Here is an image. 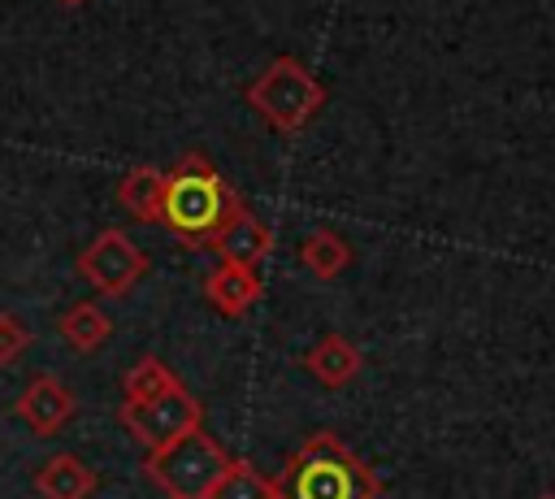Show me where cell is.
Returning <instances> with one entry per match:
<instances>
[{"label":"cell","mask_w":555,"mask_h":499,"mask_svg":"<svg viewBox=\"0 0 555 499\" xmlns=\"http://www.w3.org/2000/svg\"><path fill=\"white\" fill-rule=\"evenodd\" d=\"M117 421L147 451H165V447H173L178 438H186L191 430L204 425V404L186 386H173V391L152 395L143 404H121L117 408Z\"/></svg>","instance_id":"obj_5"},{"label":"cell","mask_w":555,"mask_h":499,"mask_svg":"<svg viewBox=\"0 0 555 499\" xmlns=\"http://www.w3.org/2000/svg\"><path fill=\"white\" fill-rule=\"evenodd\" d=\"M304 369H308L321 386L338 391V386L356 382V373L364 369V356H360V347H356L347 334H321V338L308 347Z\"/></svg>","instance_id":"obj_9"},{"label":"cell","mask_w":555,"mask_h":499,"mask_svg":"<svg viewBox=\"0 0 555 499\" xmlns=\"http://www.w3.org/2000/svg\"><path fill=\"white\" fill-rule=\"evenodd\" d=\"M173 386H182V378H178L160 356H139V360L126 369V378H121V404H143V399L165 395V391H173Z\"/></svg>","instance_id":"obj_15"},{"label":"cell","mask_w":555,"mask_h":499,"mask_svg":"<svg viewBox=\"0 0 555 499\" xmlns=\"http://www.w3.org/2000/svg\"><path fill=\"white\" fill-rule=\"evenodd\" d=\"M78 273L100 291V295H126L143 273H147V256L130 243L126 230H100L82 252H78Z\"/></svg>","instance_id":"obj_6"},{"label":"cell","mask_w":555,"mask_h":499,"mask_svg":"<svg viewBox=\"0 0 555 499\" xmlns=\"http://www.w3.org/2000/svg\"><path fill=\"white\" fill-rule=\"evenodd\" d=\"M234 456H225V447L217 438H208V430H191L186 438H178L165 451H147L143 473L169 495V499H208L217 490V482L225 477Z\"/></svg>","instance_id":"obj_4"},{"label":"cell","mask_w":555,"mask_h":499,"mask_svg":"<svg viewBox=\"0 0 555 499\" xmlns=\"http://www.w3.org/2000/svg\"><path fill=\"white\" fill-rule=\"evenodd\" d=\"M273 252V230L247 208V213H238L234 221H230V230L217 239V256L225 260V265H247V269H256V260H264Z\"/></svg>","instance_id":"obj_11"},{"label":"cell","mask_w":555,"mask_h":499,"mask_svg":"<svg viewBox=\"0 0 555 499\" xmlns=\"http://www.w3.org/2000/svg\"><path fill=\"white\" fill-rule=\"evenodd\" d=\"M278 499H377L382 477L330 430H312L273 477Z\"/></svg>","instance_id":"obj_2"},{"label":"cell","mask_w":555,"mask_h":499,"mask_svg":"<svg viewBox=\"0 0 555 499\" xmlns=\"http://www.w3.org/2000/svg\"><path fill=\"white\" fill-rule=\"evenodd\" d=\"M208 499H278V495H273V482L264 473H256L251 460H230L225 477L217 482V490Z\"/></svg>","instance_id":"obj_16"},{"label":"cell","mask_w":555,"mask_h":499,"mask_svg":"<svg viewBox=\"0 0 555 499\" xmlns=\"http://www.w3.org/2000/svg\"><path fill=\"white\" fill-rule=\"evenodd\" d=\"M13 412H17V421H26L35 434H56L61 425L74 421L78 399H74L52 373H35V378L22 386V395L13 399Z\"/></svg>","instance_id":"obj_7"},{"label":"cell","mask_w":555,"mask_h":499,"mask_svg":"<svg viewBox=\"0 0 555 499\" xmlns=\"http://www.w3.org/2000/svg\"><path fill=\"white\" fill-rule=\"evenodd\" d=\"M260 295H264V282H260V273L247 269V265H225V260H221V265L204 278V299H208L221 317H243Z\"/></svg>","instance_id":"obj_8"},{"label":"cell","mask_w":555,"mask_h":499,"mask_svg":"<svg viewBox=\"0 0 555 499\" xmlns=\"http://www.w3.org/2000/svg\"><path fill=\"white\" fill-rule=\"evenodd\" d=\"M538 499H555V495H538Z\"/></svg>","instance_id":"obj_19"},{"label":"cell","mask_w":555,"mask_h":499,"mask_svg":"<svg viewBox=\"0 0 555 499\" xmlns=\"http://www.w3.org/2000/svg\"><path fill=\"white\" fill-rule=\"evenodd\" d=\"M247 213L234 182L212 165L204 152H186L165 169V208L160 226L182 247H217V239L230 230V221Z\"/></svg>","instance_id":"obj_1"},{"label":"cell","mask_w":555,"mask_h":499,"mask_svg":"<svg viewBox=\"0 0 555 499\" xmlns=\"http://www.w3.org/2000/svg\"><path fill=\"white\" fill-rule=\"evenodd\" d=\"M56 4H65V9H78V4H87V0H56Z\"/></svg>","instance_id":"obj_18"},{"label":"cell","mask_w":555,"mask_h":499,"mask_svg":"<svg viewBox=\"0 0 555 499\" xmlns=\"http://www.w3.org/2000/svg\"><path fill=\"white\" fill-rule=\"evenodd\" d=\"M30 338H35L30 325H26L17 312H4V308H0V369L13 364V360L30 347Z\"/></svg>","instance_id":"obj_17"},{"label":"cell","mask_w":555,"mask_h":499,"mask_svg":"<svg viewBox=\"0 0 555 499\" xmlns=\"http://www.w3.org/2000/svg\"><path fill=\"white\" fill-rule=\"evenodd\" d=\"M56 334H61V343H65L69 351L91 356L95 347H104V343H108V334H113V317H108L100 304L82 299V304H74V308L56 321Z\"/></svg>","instance_id":"obj_13"},{"label":"cell","mask_w":555,"mask_h":499,"mask_svg":"<svg viewBox=\"0 0 555 499\" xmlns=\"http://www.w3.org/2000/svg\"><path fill=\"white\" fill-rule=\"evenodd\" d=\"M299 265H304L312 278L330 282V278H338V273L351 265V243H347L338 230H312V234L299 243Z\"/></svg>","instance_id":"obj_14"},{"label":"cell","mask_w":555,"mask_h":499,"mask_svg":"<svg viewBox=\"0 0 555 499\" xmlns=\"http://www.w3.org/2000/svg\"><path fill=\"white\" fill-rule=\"evenodd\" d=\"M247 104L282 135H299L325 104V87L295 61V56H273L256 78L251 87L243 91Z\"/></svg>","instance_id":"obj_3"},{"label":"cell","mask_w":555,"mask_h":499,"mask_svg":"<svg viewBox=\"0 0 555 499\" xmlns=\"http://www.w3.org/2000/svg\"><path fill=\"white\" fill-rule=\"evenodd\" d=\"M95 486H100L95 469H91L87 460H78L74 451L48 456V460L39 464V473H35V490H39L43 499H91Z\"/></svg>","instance_id":"obj_10"},{"label":"cell","mask_w":555,"mask_h":499,"mask_svg":"<svg viewBox=\"0 0 555 499\" xmlns=\"http://www.w3.org/2000/svg\"><path fill=\"white\" fill-rule=\"evenodd\" d=\"M117 204H121L130 217L160 226V208H165V169H156V165H134V169H126L121 182H117Z\"/></svg>","instance_id":"obj_12"}]
</instances>
